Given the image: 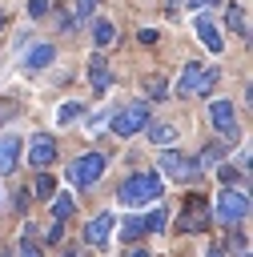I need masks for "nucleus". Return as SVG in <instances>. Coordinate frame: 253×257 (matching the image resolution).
<instances>
[{"label":"nucleus","instance_id":"nucleus-20","mask_svg":"<svg viewBox=\"0 0 253 257\" xmlns=\"http://www.w3.org/2000/svg\"><path fill=\"white\" fill-rule=\"evenodd\" d=\"M52 213H56V221H68V217L76 213V201H72V197H56V201H52Z\"/></svg>","mask_w":253,"mask_h":257},{"label":"nucleus","instance_id":"nucleus-35","mask_svg":"<svg viewBox=\"0 0 253 257\" xmlns=\"http://www.w3.org/2000/svg\"><path fill=\"white\" fill-rule=\"evenodd\" d=\"M0 257H12V253H0Z\"/></svg>","mask_w":253,"mask_h":257},{"label":"nucleus","instance_id":"nucleus-23","mask_svg":"<svg viewBox=\"0 0 253 257\" xmlns=\"http://www.w3.org/2000/svg\"><path fill=\"white\" fill-rule=\"evenodd\" d=\"M20 257H40V241L32 237V229H24V237H20V249H16Z\"/></svg>","mask_w":253,"mask_h":257},{"label":"nucleus","instance_id":"nucleus-27","mask_svg":"<svg viewBox=\"0 0 253 257\" xmlns=\"http://www.w3.org/2000/svg\"><path fill=\"white\" fill-rule=\"evenodd\" d=\"M108 116H112L108 108H96V112L88 116V128H92V133H96V128H104V124H108Z\"/></svg>","mask_w":253,"mask_h":257},{"label":"nucleus","instance_id":"nucleus-29","mask_svg":"<svg viewBox=\"0 0 253 257\" xmlns=\"http://www.w3.org/2000/svg\"><path fill=\"white\" fill-rule=\"evenodd\" d=\"M60 233H64V221H52V229H48V237H44V241L52 245V241H60Z\"/></svg>","mask_w":253,"mask_h":257},{"label":"nucleus","instance_id":"nucleus-4","mask_svg":"<svg viewBox=\"0 0 253 257\" xmlns=\"http://www.w3.org/2000/svg\"><path fill=\"white\" fill-rule=\"evenodd\" d=\"M108 169V153H84V157H76L72 165H68V185H76V189H88L100 173Z\"/></svg>","mask_w":253,"mask_h":257},{"label":"nucleus","instance_id":"nucleus-15","mask_svg":"<svg viewBox=\"0 0 253 257\" xmlns=\"http://www.w3.org/2000/svg\"><path fill=\"white\" fill-rule=\"evenodd\" d=\"M52 56H56V48H52V44H32V48L24 52V68H28V72L48 68V64H52Z\"/></svg>","mask_w":253,"mask_h":257},{"label":"nucleus","instance_id":"nucleus-13","mask_svg":"<svg viewBox=\"0 0 253 257\" xmlns=\"http://www.w3.org/2000/svg\"><path fill=\"white\" fill-rule=\"evenodd\" d=\"M20 161V137L16 133H0V173H12Z\"/></svg>","mask_w":253,"mask_h":257},{"label":"nucleus","instance_id":"nucleus-26","mask_svg":"<svg viewBox=\"0 0 253 257\" xmlns=\"http://www.w3.org/2000/svg\"><path fill=\"white\" fill-rule=\"evenodd\" d=\"M217 177H221V185H237V181H241V169H233V165H217Z\"/></svg>","mask_w":253,"mask_h":257},{"label":"nucleus","instance_id":"nucleus-19","mask_svg":"<svg viewBox=\"0 0 253 257\" xmlns=\"http://www.w3.org/2000/svg\"><path fill=\"white\" fill-rule=\"evenodd\" d=\"M52 193H56V181H52L48 173H40V177H36V185H32V197H36V201H48Z\"/></svg>","mask_w":253,"mask_h":257},{"label":"nucleus","instance_id":"nucleus-25","mask_svg":"<svg viewBox=\"0 0 253 257\" xmlns=\"http://www.w3.org/2000/svg\"><path fill=\"white\" fill-rule=\"evenodd\" d=\"M141 233H149V229H145V217H133V221H124V225H120V237H129V241H133V237H141Z\"/></svg>","mask_w":253,"mask_h":257},{"label":"nucleus","instance_id":"nucleus-28","mask_svg":"<svg viewBox=\"0 0 253 257\" xmlns=\"http://www.w3.org/2000/svg\"><path fill=\"white\" fill-rule=\"evenodd\" d=\"M44 12H48V0H28V16L32 20H40Z\"/></svg>","mask_w":253,"mask_h":257},{"label":"nucleus","instance_id":"nucleus-34","mask_svg":"<svg viewBox=\"0 0 253 257\" xmlns=\"http://www.w3.org/2000/svg\"><path fill=\"white\" fill-rule=\"evenodd\" d=\"M0 28H4V12H0Z\"/></svg>","mask_w":253,"mask_h":257},{"label":"nucleus","instance_id":"nucleus-18","mask_svg":"<svg viewBox=\"0 0 253 257\" xmlns=\"http://www.w3.org/2000/svg\"><path fill=\"white\" fill-rule=\"evenodd\" d=\"M80 116H84V104L80 100H64L56 108V124H64V128H72V120H80Z\"/></svg>","mask_w":253,"mask_h":257},{"label":"nucleus","instance_id":"nucleus-8","mask_svg":"<svg viewBox=\"0 0 253 257\" xmlns=\"http://www.w3.org/2000/svg\"><path fill=\"white\" fill-rule=\"evenodd\" d=\"M56 161V141L48 137V133H36L32 141H28V165L32 169H48Z\"/></svg>","mask_w":253,"mask_h":257},{"label":"nucleus","instance_id":"nucleus-21","mask_svg":"<svg viewBox=\"0 0 253 257\" xmlns=\"http://www.w3.org/2000/svg\"><path fill=\"white\" fill-rule=\"evenodd\" d=\"M165 225H169V209H153L145 217V229H153V233H165Z\"/></svg>","mask_w":253,"mask_h":257},{"label":"nucleus","instance_id":"nucleus-5","mask_svg":"<svg viewBox=\"0 0 253 257\" xmlns=\"http://www.w3.org/2000/svg\"><path fill=\"white\" fill-rule=\"evenodd\" d=\"M213 84H217V68H201L193 60V64H185V72L177 80V96H205Z\"/></svg>","mask_w":253,"mask_h":257},{"label":"nucleus","instance_id":"nucleus-10","mask_svg":"<svg viewBox=\"0 0 253 257\" xmlns=\"http://www.w3.org/2000/svg\"><path fill=\"white\" fill-rule=\"evenodd\" d=\"M193 32H197V40H201V44H205V48H209L213 56H217V52L225 48V40H221L217 24H213V20L205 16V12H197V16H193Z\"/></svg>","mask_w":253,"mask_h":257},{"label":"nucleus","instance_id":"nucleus-2","mask_svg":"<svg viewBox=\"0 0 253 257\" xmlns=\"http://www.w3.org/2000/svg\"><path fill=\"white\" fill-rule=\"evenodd\" d=\"M213 217L221 221V225H241L245 217H249V197H245V189H221L217 193V205H213Z\"/></svg>","mask_w":253,"mask_h":257},{"label":"nucleus","instance_id":"nucleus-17","mask_svg":"<svg viewBox=\"0 0 253 257\" xmlns=\"http://www.w3.org/2000/svg\"><path fill=\"white\" fill-rule=\"evenodd\" d=\"M225 24H229L237 36H249V16H245L241 4H229V8H225Z\"/></svg>","mask_w":253,"mask_h":257},{"label":"nucleus","instance_id":"nucleus-9","mask_svg":"<svg viewBox=\"0 0 253 257\" xmlns=\"http://www.w3.org/2000/svg\"><path fill=\"white\" fill-rule=\"evenodd\" d=\"M181 233H201L205 225H209V209H205V201L201 197H189L185 201V209H181Z\"/></svg>","mask_w":253,"mask_h":257},{"label":"nucleus","instance_id":"nucleus-6","mask_svg":"<svg viewBox=\"0 0 253 257\" xmlns=\"http://www.w3.org/2000/svg\"><path fill=\"white\" fill-rule=\"evenodd\" d=\"M157 165H161V173H165L169 181H193V177H197V165H193L185 153H177V149H161Z\"/></svg>","mask_w":253,"mask_h":257},{"label":"nucleus","instance_id":"nucleus-33","mask_svg":"<svg viewBox=\"0 0 253 257\" xmlns=\"http://www.w3.org/2000/svg\"><path fill=\"white\" fill-rule=\"evenodd\" d=\"M209 257H221V249H209Z\"/></svg>","mask_w":253,"mask_h":257},{"label":"nucleus","instance_id":"nucleus-1","mask_svg":"<svg viewBox=\"0 0 253 257\" xmlns=\"http://www.w3.org/2000/svg\"><path fill=\"white\" fill-rule=\"evenodd\" d=\"M161 197V177L157 173H133V177H124V185L116 189V201L124 205V209H141V205H149V201H157Z\"/></svg>","mask_w":253,"mask_h":257},{"label":"nucleus","instance_id":"nucleus-31","mask_svg":"<svg viewBox=\"0 0 253 257\" xmlns=\"http://www.w3.org/2000/svg\"><path fill=\"white\" fill-rule=\"evenodd\" d=\"M60 257H88V253H80V249H64Z\"/></svg>","mask_w":253,"mask_h":257},{"label":"nucleus","instance_id":"nucleus-24","mask_svg":"<svg viewBox=\"0 0 253 257\" xmlns=\"http://www.w3.org/2000/svg\"><path fill=\"white\" fill-rule=\"evenodd\" d=\"M145 88H149V96H157V100H161V96H169V80H165V76H149V80H145Z\"/></svg>","mask_w":253,"mask_h":257},{"label":"nucleus","instance_id":"nucleus-3","mask_svg":"<svg viewBox=\"0 0 253 257\" xmlns=\"http://www.w3.org/2000/svg\"><path fill=\"white\" fill-rule=\"evenodd\" d=\"M108 128H112L116 137H137L141 128H149V104H145V100L124 104L120 112H112V116H108Z\"/></svg>","mask_w":253,"mask_h":257},{"label":"nucleus","instance_id":"nucleus-12","mask_svg":"<svg viewBox=\"0 0 253 257\" xmlns=\"http://www.w3.org/2000/svg\"><path fill=\"white\" fill-rule=\"evenodd\" d=\"M177 137H181L177 124H169V120H149V141H153L157 149H173Z\"/></svg>","mask_w":253,"mask_h":257},{"label":"nucleus","instance_id":"nucleus-16","mask_svg":"<svg viewBox=\"0 0 253 257\" xmlns=\"http://www.w3.org/2000/svg\"><path fill=\"white\" fill-rule=\"evenodd\" d=\"M112 40H116V24H112L108 16H96V20H92V44L104 48V44H112Z\"/></svg>","mask_w":253,"mask_h":257},{"label":"nucleus","instance_id":"nucleus-36","mask_svg":"<svg viewBox=\"0 0 253 257\" xmlns=\"http://www.w3.org/2000/svg\"><path fill=\"white\" fill-rule=\"evenodd\" d=\"M0 112H4V104H0Z\"/></svg>","mask_w":253,"mask_h":257},{"label":"nucleus","instance_id":"nucleus-32","mask_svg":"<svg viewBox=\"0 0 253 257\" xmlns=\"http://www.w3.org/2000/svg\"><path fill=\"white\" fill-rule=\"evenodd\" d=\"M209 4H217V0H193V8H209Z\"/></svg>","mask_w":253,"mask_h":257},{"label":"nucleus","instance_id":"nucleus-7","mask_svg":"<svg viewBox=\"0 0 253 257\" xmlns=\"http://www.w3.org/2000/svg\"><path fill=\"white\" fill-rule=\"evenodd\" d=\"M209 124L217 128V137H237L241 133V124H237V108H233V100H213L209 104Z\"/></svg>","mask_w":253,"mask_h":257},{"label":"nucleus","instance_id":"nucleus-22","mask_svg":"<svg viewBox=\"0 0 253 257\" xmlns=\"http://www.w3.org/2000/svg\"><path fill=\"white\" fill-rule=\"evenodd\" d=\"M96 4H100V0H72V16H68V20H72V24H76V20H88Z\"/></svg>","mask_w":253,"mask_h":257},{"label":"nucleus","instance_id":"nucleus-11","mask_svg":"<svg viewBox=\"0 0 253 257\" xmlns=\"http://www.w3.org/2000/svg\"><path fill=\"white\" fill-rule=\"evenodd\" d=\"M112 229H116V217H112V213H96V217L84 225V241H88V245H104V241L112 237Z\"/></svg>","mask_w":253,"mask_h":257},{"label":"nucleus","instance_id":"nucleus-30","mask_svg":"<svg viewBox=\"0 0 253 257\" xmlns=\"http://www.w3.org/2000/svg\"><path fill=\"white\" fill-rule=\"evenodd\" d=\"M124 257H153V253H145V249H129Z\"/></svg>","mask_w":253,"mask_h":257},{"label":"nucleus","instance_id":"nucleus-14","mask_svg":"<svg viewBox=\"0 0 253 257\" xmlns=\"http://www.w3.org/2000/svg\"><path fill=\"white\" fill-rule=\"evenodd\" d=\"M88 80H92V88L96 92H108L112 88V72H108V64H104V56L96 52V56H88Z\"/></svg>","mask_w":253,"mask_h":257}]
</instances>
